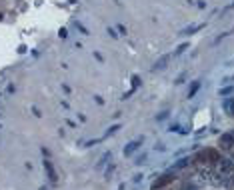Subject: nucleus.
Listing matches in <instances>:
<instances>
[{
  "instance_id": "obj_1",
  "label": "nucleus",
  "mask_w": 234,
  "mask_h": 190,
  "mask_svg": "<svg viewBox=\"0 0 234 190\" xmlns=\"http://www.w3.org/2000/svg\"><path fill=\"white\" fill-rule=\"evenodd\" d=\"M142 142H144V136H140V138H136V140H132V142H128V144L124 146V156H132L134 152L142 146Z\"/></svg>"
},
{
  "instance_id": "obj_2",
  "label": "nucleus",
  "mask_w": 234,
  "mask_h": 190,
  "mask_svg": "<svg viewBox=\"0 0 234 190\" xmlns=\"http://www.w3.org/2000/svg\"><path fill=\"white\" fill-rule=\"evenodd\" d=\"M218 166H220V172H224V174L234 172V162L228 158H218Z\"/></svg>"
},
{
  "instance_id": "obj_3",
  "label": "nucleus",
  "mask_w": 234,
  "mask_h": 190,
  "mask_svg": "<svg viewBox=\"0 0 234 190\" xmlns=\"http://www.w3.org/2000/svg\"><path fill=\"white\" fill-rule=\"evenodd\" d=\"M168 60H170V54H164V56H162V58H160V60L154 64V66H152V70H154V72H156V70H162V68L166 66Z\"/></svg>"
},
{
  "instance_id": "obj_4",
  "label": "nucleus",
  "mask_w": 234,
  "mask_h": 190,
  "mask_svg": "<svg viewBox=\"0 0 234 190\" xmlns=\"http://www.w3.org/2000/svg\"><path fill=\"white\" fill-rule=\"evenodd\" d=\"M220 142H222L226 148H230V146L234 144V134H232V132H230V134H222V136H220Z\"/></svg>"
},
{
  "instance_id": "obj_5",
  "label": "nucleus",
  "mask_w": 234,
  "mask_h": 190,
  "mask_svg": "<svg viewBox=\"0 0 234 190\" xmlns=\"http://www.w3.org/2000/svg\"><path fill=\"white\" fill-rule=\"evenodd\" d=\"M44 168H46V172H48V178L52 180V182H56V172H54V168H52V164H50L48 160H44Z\"/></svg>"
},
{
  "instance_id": "obj_6",
  "label": "nucleus",
  "mask_w": 234,
  "mask_h": 190,
  "mask_svg": "<svg viewBox=\"0 0 234 190\" xmlns=\"http://www.w3.org/2000/svg\"><path fill=\"white\" fill-rule=\"evenodd\" d=\"M198 90H200V82L196 80V82H192V86H190V90H188V98H194Z\"/></svg>"
},
{
  "instance_id": "obj_7",
  "label": "nucleus",
  "mask_w": 234,
  "mask_h": 190,
  "mask_svg": "<svg viewBox=\"0 0 234 190\" xmlns=\"http://www.w3.org/2000/svg\"><path fill=\"white\" fill-rule=\"evenodd\" d=\"M202 28H204V24H192V26H188L182 34H194V32H198V30H202Z\"/></svg>"
},
{
  "instance_id": "obj_8",
  "label": "nucleus",
  "mask_w": 234,
  "mask_h": 190,
  "mask_svg": "<svg viewBox=\"0 0 234 190\" xmlns=\"http://www.w3.org/2000/svg\"><path fill=\"white\" fill-rule=\"evenodd\" d=\"M190 164V158H180L178 162L174 164V168H184V166H188Z\"/></svg>"
},
{
  "instance_id": "obj_9",
  "label": "nucleus",
  "mask_w": 234,
  "mask_h": 190,
  "mask_svg": "<svg viewBox=\"0 0 234 190\" xmlns=\"http://www.w3.org/2000/svg\"><path fill=\"white\" fill-rule=\"evenodd\" d=\"M144 162H146V152L138 154V156H136V160H134V164H136V166H140V164H144Z\"/></svg>"
},
{
  "instance_id": "obj_10",
  "label": "nucleus",
  "mask_w": 234,
  "mask_h": 190,
  "mask_svg": "<svg viewBox=\"0 0 234 190\" xmlns=\"http://www.w3.org/2000/svg\"><path fill=\"white\" fill-rule=\"evenodd\" d=\"M234 88L232 86H226V88H220V96H228V94H232Z\"/></svg>"
},
{
  "instance_id": "obj_11",
  "label": "nucleus",
  "mask_w": 234,
  "mask_h": 190,
  "mask_svg": "<svg viewBox=\"0 0 234 190\" xmlns=\"http://www.w3.org/2000/svg\"><path fill=\"white\" fill-rule=\"evenodd\" d=\"M168 132H180V124H170L168 126Z\"/></svg>"
},
{
  "instance_id": "obj_12",
  "label": "nucleus",
  "mask_w": 234,
  "mask_h": 190,
  "mask_svg": "<svg viewBox=\"0 0 234 190\" xmlns=\"http://www.w3.org/2000/svg\"><path fill=\"white\" fill-rule=\"evenodd\" d=\"M118 130H120V124H114V126H112L110 130H108V132H106V136H110V134H114V132H118Z\"/></svg>"
},
{
  "instance_id": "obj_13",
  "label": "nucleus",
  "mask_w": 234,
  "mask_h": 190,
  "mask_svg": "<svg viewBox=\"0 0 234 190\" xmlns=\"http://www.w3.org/2000/svg\"><path fill=\"white\" fill-rule=\"evenodd\" d=\"M186 48H188V44H180L178 48H176V52H174V54H182V52H184Z\"/></svg>"
},
{
  "instance_id": "obj_14",
  "label": "nucleus",
  "mask_w": 234,
  "mask_h": 190,
  "mask_svg": "<svg viewBox=\"0 0 234 190\" xmlns=\"http://www.w3.org/2000/svg\"><path fill=\"white\" fill-rule=\"evenodd\" d=\"M156 150H158V152H164V150H166V146L162 144V142H158V144H156Z\"/></svg>"
},
{
  "instance_id": "obj_15",
  "label": "nucleus",
  "mask_w": 234,
  "mask_h": 190,
  "mask_svg": "<svg viewBox=\"0 0 234 190\" xmlns=\"http://www.w3.org/2000/svg\"><path fill=\"white\" fill-rule=\"evenodd\" d=\"M168 116V112H160V114H158V116H156V120H164V118H166Z\"/></svg>"
},
{
  "instance_id": "obj_16",
  "label": "nucleus",
  "mask_w": 234,
  "mask_h": 190,
  "mask_svg": "<svg viewBox=\"0 0 234 190\" xmlns=\"http://www.w3.org/2000/svg\"><path fill=\"white\" fill-rule=\"evenodd\" d=\"M184 190H196L194 186H184Z\"/></svg>"
}]
</instances>
